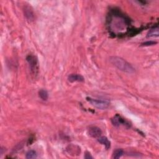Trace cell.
Masks as SVG:
<instances>
[{
  "label": "cell",
  "mask_w": 159,
  "mask_h": 159,
  "mask_svg": "<svg viewBox=\"0 0 159 159\" xmlns=\"http://www.w3.org/2000/svg\"><path fill=\"white\" fill-rule=\"evenodd\" d=\"M110 62L119 70L128 74H133L135 72L134 68L124 59L119 57H111L109 58Z\"/></svg>",
  "instance_id": "6da1fadb"
},
{
  "label": "cell",
  "mask_w": 159,
  "mask_h": 159,
  "mask_svg": "<svg viewBox=\"0 0 159 159\" xmlns=\"http://www.w3.org/2000/svg\"><path fill=\"white\" fill-rule=\"evenodd\" d=\"M87 100L88 102H89L92 106H93L100 109H105L109 107V103L108 101L104 100H101V99H93L90 97L87 98Z\"/></svg>",
  "instance_id": "7a4b0ae2"
},
{
  "label": "cell",
  "mask_w": 159,
  "mask_h": 159,
  "mask_svg": "<svg viewBox=\"0 0 159 159\" xmlns=\"http://www.w3.org/2000/svg\"><path fill=\"white\" fill-rule=\"evenodd\" d=\"M26 60L29 64V67L31 71L34 74H36L38 71V62L37 60L34 55H29L26 57Z\"/></svg>",
  "instance_id": "3957f363"
},
{
  "label": "cell",
  "mask_w": 159,
  "mask_h": 159,
  "mask_svg": "<svg viewBox=\"0 0 159 159\" xmlns=\"http://www.w3.org/2000/svg\"><path fill=\"white\" fill-rule=\"evenodd\" d=\"M111 122L115 126H119L121 125H128L129 124L127 123V121L124 120L121 116L119 115H116L114 117L111 119Z\"/></svg>",
  "instance_id": "277c9868"
},
{
  "label": "cell",
  "mask_w": 159,
  "mask_h": 159,
  "mask_svg": "<svg viewBox=\"0 0 159 159\" xmlns=\"http://www.w3.org/2000/svg\"><path fill=\"white\" fill-rule=\"evenodd\" d=\"M89 135L93 138H98L101 136L102 131L99 128L96 126H91L88 129Z\"/></svg>",
  "instance_id": "5b68a950"
},
{
  "label": "cell",
  "mask_w": 159,
  "mask_h": 159,
  "mask_svg": "<svg viewBox=\"0 0 159 159\" xmlns=\"http://www.w3.org/2000/svg\"><path fill=\"white\" fill-rule=\"evenodd\" d=\"M24 16L29 21H32L34 19V14L32 9L29 6H26L24 8Z\"/></svg>",
  "instance_id": "8992f818"
},
{
  "label": "cell",
  "mask_w": 159,
  "mask_h": 159,
  "mask_svg": "<svg viewBox=\"0 0 159 159\" xmlns=\"http://www.w3.org/2000/svg\"><path fill=\"white\" fill-rule=\"evenodd\" d=\"M68 80L70 82H83L85 81V79L81 75L79 74H71L68 77Z\"/></svg>",
  "instance_id": "52a82bcc"
},
{
  "label": "cell",
  "mask_w": 159,
  "mask_h": 159,
  "mask_svg": "<svg viewBox=\"0 0 159 159\" xmlns=\"http://www.w3.org/2000/svg\"><path fill=\"white\" fill-rule=\"evenodd\" d=\"M98 141L99 143H101V144L104 145L106 149H109L111 147V142L106 137H105V136L99 137L98 138Z\"/></svg>",
  "instance_id": "ba28073f"
},
{
  "label": "cell",
  "mask_w": 159,
  "mask_h": 159,
  "mask_svg": "<svg viewBox=\"0 0 159 159\" xmlns=\"http://www.w3.org/2000/svg\"><path fill=\"white\" fill-rule=\"evenodd\" d=\"M159 35V29L158 27L151 29L147 34V37H158Z\"/></svg>",
  "instance_id": "9c48e42d"
},
{
  "label": "cell",
  "mask_w": 159,
  "mask_h": 159,
  "mask_svg": "<svg viewBox=\"0 0 159 159\" xmlns=\"http://www.w3.org/2000/svg\"><path fill=\"white\" fill-rule=\"evenodd\" d=\"M39 96L41 98L42 100L46 101L47 100V99L49 98V94L48 92L45 90H41L39 91Z\"/></svg>",
  "instance_id": "30bf717a"
},
{
  "label": "cell",
  "mask_w": 159,
  "mask_h": 159,
  "mask_svg": "<svg viewBox=\"0 0 159 159\" xmlns=\"http://www.w3.org/2000/svg\"><path fill=\"white\" fill-rule=\"evenodd\" d=\"M124 154V151L123 149H116L114 151L113 154H112V158L115 159H118L121 158Z\"/></svg>",
  "instance_id": "8fae6325"
},
{
  "label": "cell",
  "mask_w": 159,
  "mask_h": 159,
  "mask_svg": "<svg viewBox=\"0 0 159 159\" xmlns=\"http://www.w3.org/2000/svg\"><path fill=\"white\" fill-rule=\"evenodd\" d=\"M26 158L28 159H32L37 158V153L35 150H29L26 155Z\"/></svg>",
  "instance_id": "7c38bea8"
},
{
  "label": "cell",
  "mask_w": 159,
  "mask_h": 159,
  "mask_svg": "<svg viewBox=\"0 0 159 159\" xmlns=\"http://www.w3.org/2000/svg\"><path fill=\"white\" fill-rule=\"evenodd\" d=\"M156 44H157V42H155V41H147V42H145L143 43L142 44V46H149V45H154Z\"/></svg>",
  "instance_id": "4fadbf2b"
},
{
  "label": "cell",
  "mask_w": 159,
  "mask_h": 159,
  "mask_svg": "<svg viewBox=\"0 0 159 159\" xmlns=\"http://www.w3.org/2000/svg\"><path fill=\"white\" fill-rule=\"evenodd\" d=\"M85 158L86 159H90V158H93V157L91 156V155L90 154V153L89 152H87L85 154Z\"/></svg>",
  "instance_id": "5bb4252c"
}]
</instances>
